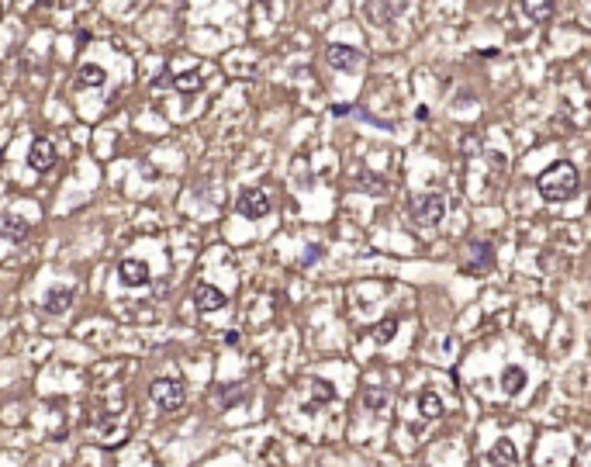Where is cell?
<instances>
[{
  "label": "cell",
  "mask_w": 591,
  "mask_h": 467,
  "mask_svg": "<svg viewBox=\"0 0 591 467\" xmlns=\"http://www.w3.org/2000/svg\"><path fill=\"white\" fill-rule=\"evenodd\" d=\"M536 187H540V194H543L547 201H567V198H574L578 187H581L578 167L567 163V160H560V163H553V167H547V170L540 173Z\"/></svg>",
  "instance_id": "6da1fadb"
},
{
  "label": "cell",
  "mask_w": 591,
  "mask_h": 467,
  "mask_svg": "<svg viewBox=\"0 0 591 467\" xmlns=\"http://www.w3.org/2000/svg\"><path fill=\"white\" fill-rule=\"evenodd\" d=\"M149 395H152V402H156L163 412H176V409L187 402V388L176 381V378H156V381L149 384Z\"/></svg>",
  "instance_id": "7a4b0ae2"
},
{
  "label": "cell",
  "mask_w": 591,
  "mask_h": 467,
  "mask_svg": "<svg viewBox=\"0 0 591 467\" xmlns=\"http://www.w3.org/2000/svg\"><path fill=\"white\" fill-rule=\"evenodd\" d=\"M443 208H446V201H443L439 191L422 194V198L415 201V218H419V225H439V222H443Z\"/></svg>",
  "instance_id": "3957f363"
},
{
  "label": "cell",
  "mask_w": 591,
  "mask_h": 467,
  "mask_svg": "<svg viewBox=\"0 0 591 467\" xmlns=\"http://www.w3.org/2000/svg\"><path fill=\"white\" fill-rule=\"evenodd\" d=\"M118 277H122V284H125V288H145V284L152 281V274H149V263H145V260H122Z\"/></svg>",
  "instance_id": "277c9868"
},
{
  "label": "cell",
  "mask_w": 591,
  "mask_h": 467,
  "mask_svg": "<svg viewBox=\"0 0 591 467\" xmlns=\"http://www.w3.org/2000/svg\"><path fill=\"white\" fill-rule=\"evenodd\" d=\"M266 212H270V198H266V191L249 187V191L239 194V215H242V218H263Z\"/></svg>",
  "instance_id": "5b68a950"
},
{
  "label": "cell",
  "mask_w": 591,
  "mask_h": 467,
  "mask_svg": "<svg viewBox=\"0 0 591 467\" xmlns=\"http://www.w3.org/2000/svg\"><path fill=\"white\" fill-rule=\"evenodd\" d=\"M467 253L474 256L470 263H464V274H470V277L484 274V267H491V260H495V250H491V243H481V239H474V243L467 246Z\"/></svg>",
  "instance_id": "8992f818"
},
{
  "label": "cell",
  "mask_w": 591,
  "mask_h": 467,
  "mask_svg": "<svg viewBox=\"0 0 591 467\" xmlns=\"http://www.w3.org/2000/svg\"><path fill=\"white\" fill-rule=\"evenodd\" d=\"M325 59H329V66H336V70H356L360 63H363V56L353 49V45H329L325 49Z\"/></svg>",
  "instance_id": "52a82bcc"
},
{
  "label": "cell",
  "mask_w": 591,
  "mask_h": 467,
  "mask_svg": "<svg viewBox=\"0 0 591 467\" xmlns=\"http://www.w3.org/2000/svg\"><path fill=\"white\" fill-rule=\"evenodd\" d=\"M194 308L197 312H218V308H225V295L214 288V284H197L194 288Z\"/></svg>",
  "instance_id": "ba28073f"
},
{
  "label": "cell",
  "mask_w": 591,
  "mask_h": 467,
  "mask_svg": "<svg viewBox=\"0 0 591 467\" xmlns=\"http://www.w3.org/2000/svg\"><path fill=\"white\" fill-rule=\"evenodd\" d=\"M28 163H32L39 173L52 170V163H56V146H52L48 139H35V142H32V156H28Z\"/></svg>",
  "instance_id": "9c48e42d"
},
{
  "label": "cell",
  "mask_w": 591,
  "mask_h": 467,
  "mask_svg": "<svg viewBox=\"0 0 591 467\" xmlns=\"http://www.w3.org/2000/svg\"><path fill=\"white\" fill-rule=\"evenodd\" d=\"M73 298H77V291L73 288H59V291H48L42 301V308L48 312V315H63V312H70L73 308Z\"/></svg>",
  "instance_id": "30bf717a"
},
{
  "label": "cell",
  "mask_w": 591,
  "mask_h": 467,
  "mask_svg": "<svg viewBox=\"0 0 591 467\" xmlns=\"http://www.w3.org/2000/svg\"><path fill=\"white\" fill-rule=\"evenodd\" d=\"M387 402H391L387 388H380V384H367V388H363V409H367V412H384Z\"/></svg>",
  "instance_id": "8fae6325"
},
{
  "label": "cell",
  "mask_w": 591,
  "mask_h": 467,
  "mask_svg": "<svg viewBox=\"0 0 591 467\" xmlns=\"http://www.w3.org/2000/svg\"><path fill=\"white\" fill-rule=\"evenodd\" d=\"M515 461H519V454H515L512 440H498V443H495V450H491V457H488V464H491V467H512Z\"/></svg>",
  "instance_id": "7c38bea8"
},
{
  "label": "cell",
  "mask_w": 591,
  "mask_h": 467,
  "mask_svg": "<svg viewBox=\"0 0 591 467\" xmlns=\"http://www.w3.org/2000/svg\"><path fill=\"white\" fill-rule=\"evenodd\" d=\"M526 388V371L522 367H505L502 371V391L505 395H519Z\"/></svg>",
  "instance_id": "4fadbf2b"
},
{
  "label": "cell",
  "mask_w": 591,
  "mask_h": 467,
  "mask_svg": "<svg viewBox=\"0 0 591 467\" xmlns=\"http://www.w3.org/2000/svg\"><path fill=\"white\" fill-rule=\"evenodd\" d=\"M419 412H422L425 419H439V416H443V402H439V395H436V391H429V388H425L422 395H419Z\"/></svg>",
  "instance_id": "5bb4252c"
},
{
  "label": "cell",
  "mask_w": 591,
  "mask_h": 467,
  "mask_svg": "<svg viewBox=\"0 0 591 467\" xmlns=\"http://www.w3.org/2000/svg\"><path fill=\"white\" fill-rule=\"evenodd\" d=\"M522 11L533 21H550L553 18V0H522Z\"/></svg>",
  "instance_id": "9a60e30c"
},
{
  "label": "cell",
  "mask_w": 591,
  "mask_h": 467,
  "mask_svg": "<svg viewBox=\"0 0 591 467\" xmlns=\"http://www.w3.org/2000/svg\"><path fill=\"white\" fill-rule=\"evenodd\" d=\"M0 232H7L11 239H21V236H28V222L18 218V215H4L0 218Z\"/></svg>",
  "instance_id": "2e32d148"
},
{
  "label": "cell",
  "mask_w": 591,
  "mask_h": 467,
  "mask_svg": "<svg viewBox=\"0 0 591 467\" xmlns=\"http://www.w3.org/2000/svg\"><path fill=\"white\" fill-rule=\"evenodd\" d=\"M394 333H398V319H394V315L380 319L377 326H374V340H377V343H391V340H394Z\"/></svg>",
  "instance_id": "e0dca14e"
},
{
  "label": "cell",
  "mask_w": 591,
  "mask_h": 467,
  "mask_svg": "<svg viewBox=\"0 0 591 467\" xmlns=\"http://www.w3.org/2000/svg\"><path fill=\"white\" fill-rule=\"evenodd\" d=\"M77 84L80 87H100L104 84V70H100V66H80Z\"/></svg>",
  "instance_id": "ac0fdd59"
},
{
  "label": "cell",
  "mask_w": 591,
  "mask_h": 467,
  "mask_svg": "<svg viewBox=\"0 0 591 467\" xmlns=\"http://www.w3.org/2000/svg\"><path fill=\"white\" fill-rule=\"evenodd\" d=\"M173 87H176L180 94H197V90H201V77H197V73H180V77L173 80Z\"/></svg>",
  "instance_id": "d6986e66"
},
{
  "label": "cell",
  "mask_w": 591,
  "mask_h": 467,
  "mask_svg": "<svg viewBox=\"0 0 591 467\" xmlns=\"http://www.w3.org/2000/svg\"><path fill=\"white\" fill-rule=\"evenodd\" d=\"M311 395H315V402H332L336 398L332 384H325V381H311Z\"/></svg>",
  "instance_id": "ffe728a7"
},
{
  "label": "cell",
  "mask_w": 591,
  "mask_h": 467,
  "mask_svg": "<svg viewBox=\"0 0 591 467\" xmlns=\"http://www.w3.org/2000/svg\"><path fill=\"white\" fill-rule=\"evenodd\" d=\"M39 4H56V0H39Z\"/></svg>",
  "instance_id": "44dd1931"
}]
</instances>
